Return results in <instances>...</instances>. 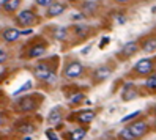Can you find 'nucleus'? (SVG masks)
Listing matches in <instances>:
<instances>
[{"mask_svg": "<svg viewBox=\"0 0 156 140\" xmlns=\"http://www.w3.org/2000/svg\"><path fill=\"white\" fill-rule=\"evenodd\" d=\"M41 101H38L33 96H25L22 99H19L16 102V109L21 112V114H27V112H33L40 107Z\"/></svg>", "mask_w": 156, "mask_h": 140, "instance_id": "f257e3e1", "label": "nucleus"}, {"mask_svg": "<svg viewBox=\"0 0 156 140\" xmlns=\"http://www.w3.org/2000/svg\"><path fill=\"white\" fill-rule=\"evenodd\" d=\"M35 76H36V79H40L43 82H54L55 80V72L49 68L48 61H41L35 68Z\"/></svg>", "mask_w": 156, "mask_h": 140, "instance_id": "f03ea898", "label": "nucleus"}, {"mask_svg": "<svg viewBox=\"0 0 156 140\" xmlns=\"http://www.w3.org/2000/svg\"><path fill=\"white\" fill-rule=\"evenodd\" d=\"M36 21H38V17H36V14L32 10H22L21 13H17V16H16L17 25H22V27L33 25Z\"/></svg>", "mask_w": 156, "mask_h": 140, "instance_id": "7ed1b4c3", "label": "nucleus"}, {"mask_svg": "<svg viewBox=\"0 0 156 140\" xmlns=\"http://www.w3.org/2000/svg\"><path fill=\"white\" fill-rule=\"evenodd\" d=\"M134 69L137 71V74L147 76V74L153 72V69H154V60H153V58H142V60L137 61V65L134 66Z\"/></svg>", "mask_w": 156, "mask_h": 140, "instance_id": "20e7f679", "label": "nucleus"}, {"mask_svg": "<svg viewBox=\"0 0 156 140\" xmlns=\"http://www.w3.org/2000/svg\"><path fill=\"white\" fill-rule=\"evenodd\" d=\"M65 10H66V5H65V3L55 2V0H54V2L48 6V10H46V17H48V19L57 17V16H60V14L65 13Z\"/></svg>", "mask_w": 156, "mask_h": 140, "instance_id": "39448f33", "label": "nucleus"}, {"mask_svg": "<svg viewBox=\"0 0 156 140\" xmlns=\"http://www.w3.org/2000/svg\"><path fill=\"white\" fill-rule=\"evenodd\" d=\"M82 71H84V66H82L80 61H71L65 68V77L66 79H76L82 74Z\"/></svg>", "mask_w": 156, "mask_h": 140, "instance_id": "423d86ee", "label": "nucleus"}, {"mask_svg": "<svg viewBox=\"0 0 156 140\" xmlns=\"http://www.w3.org/2000/svg\"><path fill=\"white\" fill-rule=\"evenodd\" d=\"M128 129H129V132L133 134V137L137 140V138L144 137L147 132H148V124H147L145 121H136V123H133Z\"/></svg>", "mask_w": 156, "mask_h": 140, "instance_id": "0eeeda50", "label": "nucleus"}, {"mask_svg": "<svg viewBox=\"0 0 156 140\" xmlns=\"http://www.w3.org/2000/svg\"><path fill=\"white\" fill-rule=\"evenodd\" d=\"M99 8V2L96 0H85L84 3L80 5V13L82 16H93Z\"/></svg>", "mask_w": 156, "mask_h": 140, "instance_id": "6e6552de", "label": "nucleus"}, {"mask_svg": "<svg viewBox=\"0 0 156 140\" xmlns=\"http://www.w3.org/2000/svg\"><path fill=\"white\" fill-rule=\"evenodd\" d=\"M71 120H76L79 121L80 124H88L95 120V112L93 110H80L74 117H71Z\"/></svg>", "mask_w": 156, "mask_h": 140, "instance_id": "1a4fd4ad", "label": "nucleus"}, {"mask_svg": "<svg viewBox=\"0 0 156 140\" xmlns=\"http://www.w3.org/2000/svg\"><path fill=\"white\" fill-rule=\"evenodd\" d=\"M19 36H21V32L14 29V27H8V29H5L2 32V38L5 43H14L19 40Z\"/></svg>", "mask_w": 156, "mask_h": 140, "instance_id": "9d476101", "label": "nucleus"}, {"mask_svg": "<svg viewBox=\"0 0 156 140\" xmlns=\"http://www.w3.org/2000/svg\"><path fill=\"white\" fill-rule=\"evenodd\" d=\"M137 51H139V44H137L136 41H129V43H126V44L123 46V49H122V57L129 58V57H133L134 54H137Z\"/></svg>", "mask_w": 156, "mask_h": 140, "instance_id": "9b49d317", "label": "nucleus"}, {"mask_svg": "<svg viewBox=\"0 0 156 140\" xmlns=\"http://www.w3.org/2000/svg\"><path fill=\"white\" fill-rule=\"evenodd\" d=\"M22 3V0H3L2 3V10L5 13H14L19 10V6Z\"/></svg>", "mask_w": 156, "mask_h": 140, "instance_id": "f8f14e48", "label": "nucleus"}, {"mask_svg": "<svg viewBox=\"0 0 156 140\" xmlns=\"http://www.w3.org/2000/svg\"><path fill=\"white\" fill-rule=\"evenodd\" d=\"M73 32H74V35L77 36V38H87V35L90 33V27L85 25V24H74V27H73Z\"/></svg>", "mask_w": 156, "mask_h": 140, "instance_id": "ddd939ff", "label": "nucleus"}, {"mask_svg": "<svg viewBox=\"0 0 156 140\" xmlns=\"http://www.w3.org/2000/svg\"><path fill=\"white\" fill-rule=\"evenodd\" d=\"M44 52H46V46L44 44H35V46L30 47L27 57H29V58H38V57H41Z\"/></svg>", "mask_w": 156, "mask_h": 140, "instance_id": "4468645a", "label": "nucleus"}, {"mask_svg": "<svg viewBox=\"0 0 156 140\" xmlns=\"http://www.w3.org/2000/svg\"><path fill=\"white\" fill-rule=\"evenodd\" d=\"M60 120H62V107L57 106V107H54V109L49 112L48 121H49V124H57Z\"/></svg>", "mask_w": 156, "mask_h": 140, "instance_id": "2eb2a0df", "label": "nucleus"}, {"mask_svg": "<svg viewBox=\"0 0 156 140\" xmlns=\"http://www.w3.org/2000/svg\"><path fill=\"white\" fill-rule=\"evenodd\" d=\"M142 51L144 52H154L156 51V40H154V36H150V38L145 40V43L142 44Z\"/></svg>", "mask_w": 156, "mask_h": 140, "instance_id": "dca6fc26", "label": "nucleus"}, {"mask_svg": "<svg viewBox=\"0 0 156 140\" xmlns=\"http://www.w3.org/2000/svg\"><path fill=\"white\" fill-rule=\"evenodd\" d=\"M136 96H137V91L134 90V87L131 85V83H129V85H126L125 90H123V99H125V101H131V99H134Z\"/></svg>", "mask_w": 156, "mask_h": 140, "instance_id": "f3484780", "label": "nucleus"}, {"mask_svg": "<svg viewBox=\"0 0 156 140\" xmlns=\"http://www.w3.org/2000/svg\"><path fill=\"white\" fill-rule=\"evenodd\" d=\"M85 134H87V129H84V128H79V129H74L73 132L68 135V140H82L85 137Z\"/></svg>", "mask_w": 156, "mask_h": 140, "instance_id": "a211bd4d", "label": "nucleus"}, {"mask_svg": "<svg viewBox=\"0 0 156 140\" xmlns=\"http://www.w3.org/2000/svg\"><path fill=\"white\" fill-rule=\"evenodd\" d=\"M54 38L58 40V41H63L68 38V30L65 29V27H57L55 30H54Z\"/></svg>", "mask_w": 156, "mask_h": 140, "instance_id": "6ab92c4d", "label": "nucleus"}, {"mask_svg": "<svg viewBox=\"0 0 156 140\" xmlns=\"http://www.w3.org/2000/svg\"><path fill=\"white\" fill-rule=\"evenodd\" d=\"M95 76H96L98 80H104V79H107L109 76H111V69L106 68V66H103V68H99V69L95 71Z\"/></svg>", "mask_w": 156, "mask_h": 140, "instance_id": "aec40b11", "label": "nucleus"}, {"mask_svg": "<svg viewBox=\"0 0 156 140\" xmlns=\"http://www.w3.org/2000/svg\"><path fill=\"white\" fill-rule=\"evenodd\" d=\"M118 140H136V138H134L133 134L129 132V129L125 128V129H122L120 132H118Z\"/></svg>", "mask_w": 156, "mask_h": 140, "instance_id": "412c9836", "label": "nucleus"}, {"mask_svg": "<svg viewBox=\"0 0 156 140\" xmlns=\"http://www.w3.org/2000/svg\"><path fill=\"white\" fill-rule=\"evenodd\" d=\"M147 88H150V90L156 88V76L154 74H151V76L148 77V80H147Z\"/></svg>", "mask_w": 156, "mask_h": 140, "instance_id": "4be33fe9", "label": "nucleus"}, {"mask_svg": "<svg viewBox=\"0 0 156 140\" xmlns=\"http://www.w3.org/2000/svg\"><path fill=\"white\" fill-rule=\"evenodd\" d=\"M30 87H32V82H30V80H29V82H25V85H22V87H21L19 90H17V91H14V96H17V95H21L22 91H25V90H29Z\"/></svg>", "mask_w": 156, "mask_h": 140, "instance_id": "5701e85b", "label": "nucleus"}, {"mask_svg": "<svg viewBox=\"0 0 156 140\" xmlns=\"http://www.w3.org/2000/svg\"><path fill=\"white\" fill-rule=\"evenodd\" d=\"M19 131H21V132H33V131H35V128H33L32 124H29V123H27V124H22V126L19 128Z\"/></svg>", "mask_w": 156, "mask_h": 140, "instance_id": "b1692460", "label": "nucleus"}, {"mask_svg": "<svg viewBox=\"0 0 156 140\" xmlns=\"http://www.w3.org/2000/svg\"><path fill=\"white\" fill-rule=\"evenodd\" d=\"M35 2H36V5H38V6H43V8H48L52 2H54V0H35Z\"/></svg>", "mask_w": 156, "mask_h": 140, "instance_id": "393cba45", "label": "nucleus"}, {"mask_svg": "<svg viewBox=\"0 0 156 140\" xmlns=\"http://www.w3.org/2000/svg\"><path fill=\"white\" fill-rule=\"evenodd\" d=\"M140 115V112H133V114H129L128 117H125V118H122V123H126V121H131L133 118H136V117H139Z\"/></svg>", "mask_w": 156, "mask_h": 140, "instance_id": "a878e982", "label": "nucleus"}, {"mask_svg": "<svg viewBox=\"0 0 156 140\" xmlns=\"http://www.w3.org/2000/svg\"><path fill=\"white\" fill-rule=\"evenodd\" d=\"M6 58H8V52H6V49L0 47V63H5Z\"/></svg>", "mask_w": 156, "mask_h": 140, "instance_id": "bb28decb", "label": "nucleus"}, {"mask_svg": "<svg viewBox=\"0 0 156 140\" xmlns=\"http://www.w3.org/2000/svg\"><path fill=\"white\" fill-rule=\"evenodd\" d=\"M82 99H85L84 93H77V95H74V96L71 98V102H80Z\"/></svg>", "mask_w": 156, "mask_h": 140, "instance_id": "cd10ccee", "label": "nucleus"}, {"mask_svg": "<svg viewBox=\"0 0 156 140\" xmlns=\"http://www.w3.org/2000/svg\"><path fill=\"white\" fill-rule=\"evenodd\" d=\"M46 135H48V137H49V140H58V137H57V134H55V132H54V131H52V129H48V131H46Z\"/></svg>", "mask_w": 156, "mask_h": 140, "instance_id": "c85d7f7f", "label": "nucleus"}, {"mask_svg": "<svg viewBox=\"0 0 156 140\" xmlns=\"http://www.w3.org/2000/svg\"><path fill=\"white\" fill-rule=\"evenodd\" d=\"M107 43H109V38H107V36H104V40L99 43V49H103V47H104V46H106Z\"/></svg>", "mask_w": 156, "mask_h": 140, "instance_id": "c756f323", "label": "nucleus"}, {"mask_svg": "<svg viewBox=\"0 0 156 140\" xmlns=\"http://www.w3.org/2000/svg\"><path fill=\"white\" fill-rule=\"evenodd\" d=\"M117 21H118V24H125V22H126V17H123V16H120V17H118V19H117Z\"/></svg>", "mask_w": 156, "mask_h": 140, "instance_id": "7c9ffc66", "label": "nucleus"}, {"mask_svg": "<svg viewBox=\"0 0 156 140\" xmlns=\"http://www.w3.org/2000/svg\"><path fill=\"white\" fill-rule=\"evenodd\" d=\"M117 3H128V2H131V0H115Z\"/></svg>", "mask_w": 156, "mask_h": 140, "instance_id": "2f4dec72", "label": "nucleus"}, {"mask_svg": "<svg viewBox=\"0 0 156 140\" xmlns=\"http://www.w3.org/2000/svg\"><path fill=\"white\" fill-rule=\"evenodd\" d=\"M2 124H3V118H2V117H0V126H2Z\"/></svg>", "mask_w": 156, "mask_h": 140, "instance_id": "473e14b6", "label": "nucleus"}, {"mask_svg": "<svg viewBox=\"0 0 156 140\" xmlns=\"http://www.w3.org/2000/svg\"><path fill=\"white\" fill-rule=\"evenodd\" d=\"M68 2H71V3H76V2H77V0H68Z\"/></svg>", "mask_w": 156, "mask_h": 140, "instance_id": "72a5a7b5", "label": "nucleus"}]
</instances>
